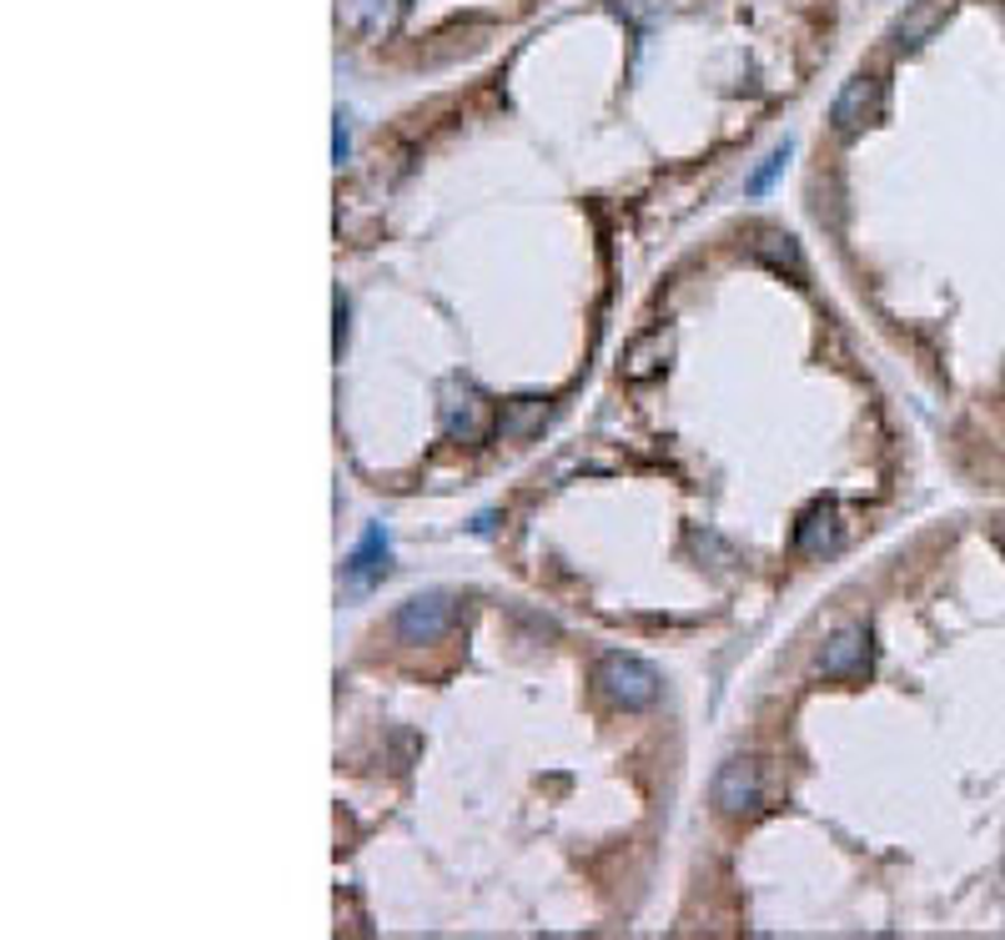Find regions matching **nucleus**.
I'll return each instance as SVG.
<instances>
[{"label": "nucleus", "instance_id": "1", "mask_svg": "<svg viewBox=\"0 0 1005 940\" xmlns=\"http://www.w3.org/2000/svg\"><path fill=\"white\" fill-rule=\"evenodd\" d=\"M593 684H599V694L609 704H619V710H644V704H654V694H659V674L634 654H609L599 664V674H593Z\"/></svg>", "mask_w": 1005, "mask_h": 940}, {"label": "nucleus", "instance_id": "2", "mask_svg": "<svg viewBox=\"0 0 1005 940\" xmlns=\"http://www.w3.org/2000/svg\"><path fill=\"white\" fill-rule=\"evenodd\" d=\"M880 111H885V81H874V76H854V81H845V91L835 96V106H830V121H835V136H860L870 121H880Z\"/></svg>", "mask_w": 1005, "mask_h": 940}, {"label": "nucleus", "instance_id": "3", "mask_svg": "<svg viewBox=\"0 0 1005 940\" xmlns=\"http://www.w3.org/2000/svg\"><path fill=\"white\" fill-rule=\"evenodd\" d=\"M453 629V599L448 593H417L397 609L393 619V634L403 644H437V639Z\"/></svg>", "mask_w": 1005, "mask_h": 940}, {"label": "nucleus", "instance_id": "4", "mask_svg": "<svg viewBox=\"0 0 1005 940\" xmlns=\"http://www.w3.org/2000/svg\"><path fill=\"white\" fill-rule=\"evenodd\" d=\"M714 805L724 815H754V809H765V769L754 765V760H729L714 775Z\"/></svg>", "mask_w": 1005, "mask_h": 940}, {"label": "nucleus", "instance_id": "5", "mask_svg": "<svg viewBox=\"0 0 1005 940\" xmlns=\"http://www.w3.org/2000/svg\"><path fill=\"white\" fill-rule=\"evenodd\" d=\"M864 669H870V639H864V629H840V634L825 639V649H820L825 679H860Z\"/></svg>", "mask_w": 1005, "mask_h": 940}, {"label": "nucleus", "instance_id": "6", "mask_svg": "<svg viewBox=\"0 0 1005 940\" xmlns=\"http://www.w3.org/2000/svg\"><path fill=\"white\" fill-rule=\"evenodd\" d=\"M397 0H338V25L358 41H377L393 25Z\"/></svg>", "mask_w": 1005, "mask_h": 940}, {"label": "nucleus", "instance_id": "7", "mask_svg": "<svg viewBox=\"0 0 1005 940\" xmlns=\"http://www.w3.org/2000/svg\"><path fill=\"white\" fill-rule=\"evenodd\" d=\"M840 544V514H835V504H815L805 518H799L795 528V548L805 558H820L825 548Z\"/></svg>", "mask_w": 1005, "mask_h": 940}, {"label": "nucleus", "instance_id": "8", "mask_svg": "<svg viewBox=\"0 0 1005 940\" xmlns=\"http://www.w3.org/2000/svg\"><path fill=\"white\" fill-rule=\"evenodd\" d=\"M443 427H448L453 437H463V443H478V437L488 433V403H483L473 388H463V393H453V403L443 407Z\"/></svg>", "mask_w": 1005, "mask_h": 940}, {"label": "nucleus", "instance_id": "9", "mask_svg": "<svg viewBox=\"0 0 1005 940\" xmlns=\"http://www.w3.org/2000/svg\"><path fill=\"white\" fill-rule=\"evenodd\" d=\"M669 358V328H649L644 338H634V348H629V358H623V378H654L659 362Z\"/></svg>", "mask_w": 1005, "mask_h": 940}, {"label": "nucleus", "instance_id": "10", "mask_svg": "<svg viewBox=\"0 0 1005 940\" xmlns=\"http://www.w3.org/2000/svg\"><path fill=\"white\" fill-rule=\"evenodd\" d=\"M749 257H754V262H765V267H775V272L805 277V262H799V247H795V237H785V231H765V237H754Z\"/></svg>", "mask_w": 1005, "mask_h": 940}, {"label": "nucleus", "instance_id": "11", "mask_svg": "<svg viewBox=\"0 0 1005 940\" xmlns=\"http://www.w3.org/2000/svg\"><path fill=\"white\" fill-rule=\"evenodd\" d=\"M945 16H951V0H920L915 11L895 21V45H920Z\"/></svg>", "mask_w": 1005, "mask_h": 940}, {"label": "nucleus", "instance_id": "12", "mask_svg": "<svg viewBox=\"0 0 1005 940\" xmlns=\"http://www.w3.org/2000/svg\"><path fill=\"white\" fill-rule=\"evenodd\" d=\"M383 569H387V538H383V528H367V538L358 544L348 574H352V583H372Z\"/></svg>", "mask_w": 1005, "mask_h": 940}, {"label": "nucleus", "instance_id": "13", "mask_svg": "<svg viewBox=\"0 0 1005 940\" xmlns=\"http://www.w3.org/2000/svg\"><path fill=\"white\" fill-rule=\"evenodd\" d=\"M538 423H543V403H538V397H518L498 427H503V437H524V433H533Z\"/></svg>", "mask_w": 1005, "mask_h": 940}, {"label": "nucleus", "instance_id": "14", "mask_svg": "<svg viewBox=\"0 0 1005 940\" xmlns=\"http://www.w3.org/2000/svg\"><path fill=\"white\" fill-rule=\"evenodd\" d=\"M789 152H795V146H789V142H785V146H779V152H775V156H769V162H765V166H759V172H754V176H749V192H754V197H759V192H765V186H769V182H775V176H779V172H785Z\"/></svg>", "mask_w": 1005, "mask_h": 940}]
</instances>
